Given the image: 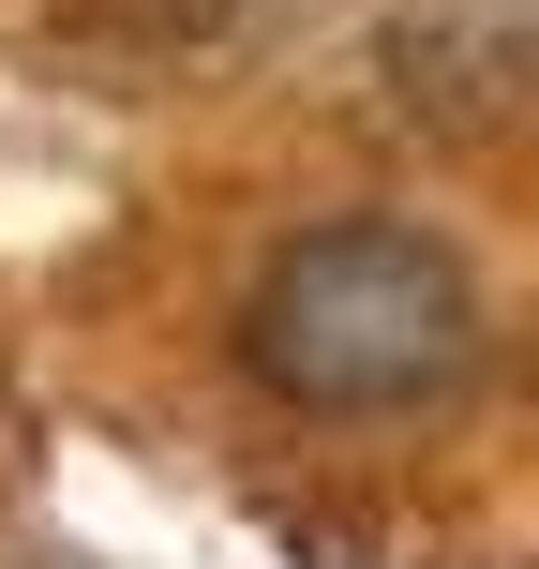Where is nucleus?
<instances>
[{"instance_id":"f257e3e1","label":"nucleus","mask_w":539,"mask_h":569,"mask_svg":"<svg viewBox=\"0 0 539 569\" xmlns=\"http://www.w3.org/2000/svg\"><path fill=\"white\" fill-rule=\"evenodd\" d=\"M240 360L300 420H420L480 375V284L435 226H315L256 270Z\"/></svg>"}]
</instances>
